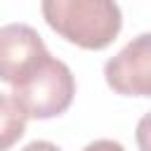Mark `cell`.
Instances as JSON below:
<instances>
[{"label":"cell","mask_w":151,"mask_h":151,"mask_svg":"<svg viewBox=\"0 0 151 151\" xmlns=\"http://www.w3.org/2000/svg\"><path fill=\"white\" fill-rule=\"evenodd\" d=\"M42 19L66 42L83 50H106L123 28L116 0H42Z\"/></svg>","instance_id":"1"},{"label":"cell","mask_w":151,"mask_h":151,"mask_svg":"<svg viewBox=\"0 0 151 151\" xmlns=\"http://www.w3.org/2000/svg\"><path fill=\"white\" fill-rule=\"evenodd\" d=\"M21 151H61L57 144H52V142H47V139H35V142H31V144H26Z\"/></svg>","instance_id":"7"},{"label":"cell","mask_w":151,"mask_h":151,"mask_svg":"<svg viewBox=\"0 0 151 151\" xmlns=\"http://www.w3.org/2000/svg\"><path fill=\"white\" fill-rule=\"evenodd\" d=\"M50 52L40 33L28 24L0 26V80L17 85L24 80Z\"/></svg>","instance_id":"4"},{"label":"cell","mask_w":151,"mask_h":151,"mask_svg":"<svg viewBox=\"0 0 151 151\" xmlns=\"http://www.w3.org/2000/svg\"><path fill=\"white\" fill-rule=\"evenodd\" d=\"M76 97V78L71 68L52 54L42 59L24 80L12 85V99L26 118L47 120L66 113Z\"/></svg>","instance_id":"2"},{"label":"cell","mask_w":151,"mask_h":151,"mask_svg":"<svg viewBox=\"0 0 151 151\" xmlns=\"http://www.w3.org/2000/svg\"><path fill=\"white\" fill-rule=\"evenodd\" d=\"M26 116L12 99V94L0 92V151L12 149L26 132Z\"/></svg>","instance_id":"5"},{"label":"cell","mask_w":151,"mask_h":151,"mask_svg":"<svg viewBox=\"0 0 151 151\" xmlns=\"http://www.w3.org/2000/svg\"><path fill=\"white\" fill-rule=\"evenodd\" d=\"M83 151H125V146L120 142H113V139H94Z\"/></svg>","instance_id":"6"},{"label":"cell","mask_w":151,"mask_h":151,"mask_svg":"<svg viewBox=\"0 0 151 151\" xmlns=\"http://www.w3.org/2000/svg\"><path fill=\"white\" fill-rule=\"evenodd\" d=\"M106 85L123 97L151 94V35L139 33L104 64Z\"/></svg>","instance_id":"3"}]
</instances>
